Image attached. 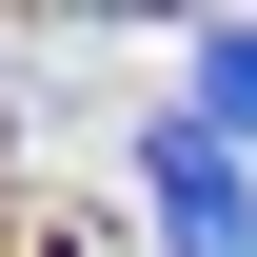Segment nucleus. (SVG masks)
<instances>
[{
	"label": "nucleus",
	"instance_id": "obj_1",
	"mask_svg": "<svg viewBox=\"0 0 257 257\" xmlns=\"http://www.w3.org/2000/svg\"><path fill=\"white\" fill-rule=\"evenodd\" d=\"M139 198H159V237H178V257H257V178H237L198 119H159V139H139Z\"/></svg>",
	"mask_w": 257,
	"mask_h": 257
},
{
	"label": "nucleus",
	"instance_id": "obj_2",
	"mask_svg": "<svg viewBox=\"0 0 257 257\" xmlns=\"http://www.w3.org/2000/svg\"><path fill=\"white\" fill-rule=\"evenodd\" d=\"M178 79H198V139H257V20H218Z\"/></svg>",
	"mask_w": 257,
	"mask_h": 257
}]
</instances>
